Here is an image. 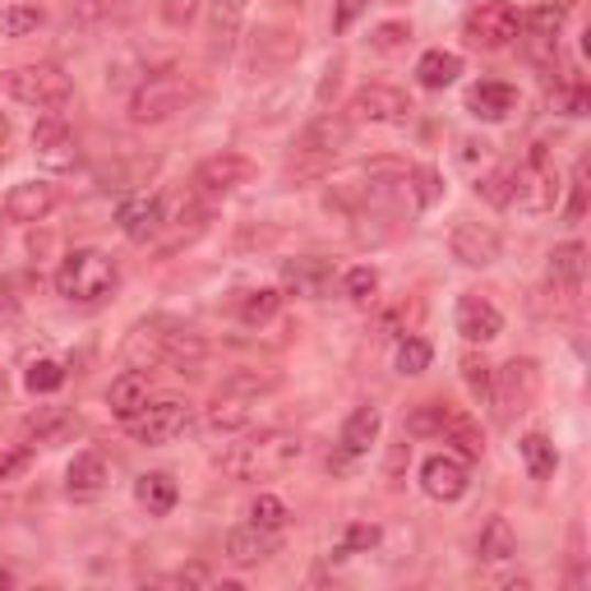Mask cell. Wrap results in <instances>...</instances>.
I'll return each mask as SVG.
<instances>
[{"instance_id": "1", "label": "cell", "mask_w": 591, "mask_h": 591, "mask_svg": "<svg viewBox=\"0 0 591 591\" xmlns=\"http://www.w3.org/2000/svg\"><path fill=\"white\" fill-rule=\"evenodd\" d=\"M204 338L195 333V328H185L167 315H153L144 324H134L130 328V338H125V357L134 361V370H149V365H172V370H199L204 361Z\"/></svg>"}, {"instance_id": "2", "label": "cell", "mask_w": 591, "mask_h": 591, "mask_svg": "<svg viewBox=\"0 0 591 591\" xmlns=\"http://www.w3.org/2000/svg\"><path fill=\"white\" fill-rule=\"evenodd\" d=\"M300 453H305L300 435L264 430L250 444H231L218 462H222V471L231 481H269V477H282L292 462H300Z\"/></svg>"}, {"instance_id": "3", "label": "cell", "mask_w": 591, "mask_h": 591, "mask_svg": "<svg viewBox=\"0 0 591 591\" xmlns=\"http://www.w3.org/2000/svg\"><path fill=\"white\" fill-rule=\"evenodd\" d=\"M116 282H121V269H116V259L102 250H69L56 269V292L65 300H79V305L107 300L116 292Z\"/></svg>"}, {"instance_id": "4", "label": "cell", "mask_w": 591, "mask_h": 591, "mask_svg": "<svg viewBox=\"0 0 591 591\" xmlns=\"http://www.w3.org/2000/svg\"><path fill=\"white\" fill-rule=\"evenodd\" d=\"M351 125H357V121H347V116H333V111L315 116V121L296 134L287 176H296V180H305V176H324L328 162H333V157L351 144Z\"/></svg>"}, {"instance_id": "5", "label": "cell", "mask_w": 591, "mask_h": 591, "mask_svg": "<svg viewBox=\"0 0 591 591\" xmlns=\"http://www.w3.org/2000/svg\"><path fill=\"white\" fill-rule=\"evenodd\" d=\"M0 88H6L14 102L37 107V111H61L75 102V84H69V75L56 65H14L0 75Z\"/></svg>"}, {"instance_id": "6", "label": "cell", "mask_w": 591, "mask_h": 591, "mask_svg": "<svg viewBox=\"0 0 591 591\" xmlns=\"http://www.w3.org/2000/svg\"><path fill=\"white\" fill-rule=\"evenodd\" d=\"M195 98V84L180 75V69H157V75L139 79V88L130 92V121L134 125H162Z\"/></svg>"}, {"instance_id": "7", "label": "cell", "mask_w": 591, "mask_h": 591, "mask_svg": "<svg viewBox=\"0 0 591 591\" xmlns=\"http://www.w3.org/2000/svg\"><path fill=\"white\" fill-rule=\"evenodd\" d=\"M300 29H287V23H264L254 29L250 42H245V69L254 79H269V75H282L287 65L300 61Z\"/></svg>"}, {"instance_id": "8", "label": "cell", "mask_w": 591, "mask_h": 591, "mask_svg": "<svg viewBox=\"0 0 591 591\" xmlns=\"http://www.w3.org/2000/svg\"><path fill=\"white\" fill-rule=\"evenodd\" d=\"M190 402H180V397H157V402H144L130 420H125V430L139 439V444H172L176 435L190 430Z\"/></svg>"}, {"instance_id": "9", "label": "cell", "mask_w": 591, "mask_h": 591, "mask_svg": "<svg viewBox=\"0 0 591 591\" xmlns=\"http://www.w3.org/2000/svg\"><path fill=\"white\" fill-rule=\"evenodd\" d=\"M536 397H540V365L532 357H513L504 370H494V397H490V407H500L504 420L532 412Z\"/></svg>"}, {"instance_id": "10", "label": "cell", "mask_w": 591, "mask_h": 591, "mask_svg": "<svg viewBox=\"0 0 591 591\" xmlns=\"http://www.w3.org/2000/svg\"><path fill=\"white\" fill-rule=\"evenodd\" d=\"M517 29H523V14H517L508 0H485V6H477L462 23L467 42L481 46V52H504V46H513Z\"/></svg>"}, {"instance_id": "11", "label": "cell", "mask_w": 591, "mask_h": 591, "mask_svg": "<svg viewBox=\"0 0 591 591\" xmlns=\"http://www.w3.org/2000/svg\"><path fill=\"white\" fill-rule=\"evenodd\" d=\"M347 121H365V125H407L412 121V98L393 84H365L351 92L347 102Z\"/></svg>"}, {"instance_id": "12", "label": "cell", "mask_w": 591, "mask_h": 591, "mask_svg": "<svg viewBox=\"0 0 591 591\" xmlns=\"http://www.w3.org/2000/svg\"><path fill=\"white\" fill-rule=\"evenodd\" d=\"M523 212H550L559 204V172H555V162L546 149H532L527 157V167L517 172V199H513Z\"/></svg>"}, {"instance_id": "13", "label": "cell", "mask_w": 591, "mask_h": 591, "mask_svg": "<svg viewBox=\"0 0 591 591\" xmlns=\"http://www.w3.org/2000/svg\"><path fill=\"white\" fill-rule=\"evenodd\" d=\"M33 153H37V162L46 172H69L79 162V139L56 111H46L42 121L33 125Z\"/></svg>"}, {"instance_id": "14", "label": "cell", "mask_w": 591, "mask_h": 591, "mask_svg": "<svg viewBox=\"0 0 591 591\" xmlns=\"http://www.w3.org/2000/svg\"><path fill=\"white\" fill-rule=\"evenodd\" d=\"M582 277H587V245L582 241H563L550 254V277H546V292L555 296V310L573 305L582 292Z\"/></svg>"}, {"instance_id": "15", "label": "cell", "mask_w": 591, "mask_h": 591, "mask_svg": "<svg viewBox=\"0 0 591 591\" xmlns=\"http://www.w3.org/2000/svg\"><path fill=\"white\" fill-rule=\"evenodd\" d=\"M254 180V162L241 153H212L195 167V190L199 195H231Z\"/></svg>"}, {"instance_id": "16", "label": "cell", "mask_w": 591, "mask_h": 591, "mask_svg": "<svg viewBox=\"0 0 591 591\" xmlns=\"http://www.w3.org/2000/svg\"><path fill=\"white\" fill-rule=\"evenodd\" d=\"M448 250H453V259L467 269H490L494 259H500L504 241H500V231L485 227V222H458L453 231H448Z\"/></svg>"}, {"instance_id": "17", "label": "cell", "mask_w": 591, "mask_h": 591, "mask_svg": "<svg viewBox=\"0 0 591 591\" xmlns=\"http://www.w3.org/2000/svg\"><path fill=\"white\" fill-rule=\"evenodd\" d=\"M467 485H471V477H467V462H462V458H453V453L425 458V467H420V490L430 494V500L453 504V500H462V494H467Z\"/></svg>"}, {"instance_id": "18", "label": "cell", "mask_w": 591, "mask_h": 591, "mask_svg": "<svg viewBox=\"0 0 591 591\" xmlns=\"http://www.w3.org/2000/svg\"><path fill=\"white\" fill-rule=\"evenodd\" d=\"M116 222H121L130 241H153L162 222H167V204H162V195H149V190L125 195L121 208H116Z\"/></svg>"}, {"instance_id": "19", "label": "cell", "mask_w": 591, "mask_h": 591, "mask_svg": "<svg viewBox=\"0 0 591 591\" xmlns=\"http://www.w3.org/2000/svg\"><path fill=\"white\" fill-rule=\"evenodd\" d=\"M333 264L319 254H305V259H292V264H282V287L292 296H305V300H324L333 292Z\"/></svg>"}, {"instance_id": "20", "label": "cell", "mask_w": 591, "mask_h": 591, "mask_svg": "<svg viewBox=\"0 0 591 591\" xmlns=\"http://www.w3.org/2000/svg\"><path fill=\"white\" fill-rule=\"evenodd\" d=\"M458 333L467 342H494L504 333V315L494 310V300H485L481 292H467L458 300Z\"/></svg>"}, {"instance_id": "21", "label": "cell", "mask_w": 591, "mask_h": 591, "mask_svg": "<svg viewBox=\"0 0 591 591\" xmlns=\"http://www.w3.org/2000/svg\"><path fill=\"white\" fill-rule=\"evenodd\" d=\"M56 185L52 180H23L6 195V218L10 222H42L56 208Z\"/></svg>"}, {"instance_id": "22", "label": "cell", "mask_w": 591, "mask_h": 591, "mask_svg": "<svg viewBox=\"0 0 591 591\" xmlns=\"http://www.w3.org/2000/svg\"><path fill=\"white\" fill-rule=\"evenodd\" d=\"M380 430H384V412L374 407V402H361V407L351 412L347 425H342L338 453H347V458H365V453H370V444H380Z\"/></svg>"}, {"instance_id": "23", "label": "cell", "mask_w": 591, "mask_h": 591, "mask_svg": "<svg viewBox=\"0 0 591 591\" xmlns=\"http://www.w3.org/2000/svg\"><path fill=\"white\" fill-rule=\"evenodd\" d=\"M65 485H69L75 500H92V494H102L111 485V462L98 453V448H88V453H79L75 462H69Z\"/></svg>"}, {"instance_id": "24", "label": "cell", "mask_w": 591, "mask_h": 591, "mask_svg": "<svg viewBox=\"0 0 591 591\" xmlns=\"http://www.w3.org/2000/svg\"><path fill=\"white\" fill-rule=\"evenodd\" d=\"M149 393H153L149 370H125L121 380H111V388H107V407H111L116 420H130V416L149 402Z\"/></svg>"}, {"instance_id": "25", "label": "cell", "mask_w": 591, "mask_h": 591, "mask_svg": "<svg viewBox=\"0 0 591 591\" xmlns=\"http://www.w3.org/2000/svg\"><path fill=\"white\" fill-rule=\"evenodd\" d=\"M467 111L477 121H508L517 111V88L513 84H477L467 92Z\"/></svg>"}, {"instance_id": "26", "label": "cell", "mask_w": 591, "mask_h": 591, "mask_svg": "<svg viewBox=\"0 0 591 591\" xmlns=\"http://www.w3.org/2000/svg\"><path fill=\"white\" fill-rule=\"evenodd\" d=\"M420 319H425V300L420 296H402V300L388 305L380 319H374V333H380L384 342H402V338L416 333Z\"/></svg>"}, {"instance_id": "27", "label": "cell", "mask_w": 591, "mask_h": 591, "mask_svg": "<svg viewBox=\"0 0 591 591\" xmlns=\"http://www.w3.org/2000/svg\"><path fill=\"white\" fill-rule=\"evenodd\" d=\"M273 550H277V536L264 532V527H254V523L227 532V559L241 563V569H250V563H264Z\"/></svg>"}, {"instance_id": "28", "label": "cell", "mask_w": 591, "mask_h": 591, "mask_svg": "<svg viewBox=\"0 0 591 591\" xmlns=\"http://www.w3.org/2000/svg\"><path fill=\"white\" fill-rule=\"evenodd\" d=\"M162 231H167V241H162V254H176L180 245L199 241V236L208 231V208H204V204H185L176 218L162 222ZM162 231H157V236H162Z\"/></svg>"}, {"instance_id": "29", "label": "cell", "mask_w": 591, "mask_h": 591, "mask_svg": "<svg viewBox=\"0 0 591 591\" xmlns=\"http://www.w3.org/2000/svg\"><path fill=\"white\" fill-rule=\"evenodd\" d=\"M439 435L458 448V458H462V462H477V458L485 453V435H481V425L471 420L467 412H458V407H448L444 430H439Z\"/></svg>"}, {"instance_id": "30", "label": "cell", "mask_w": 591, "mask_h": 591, "mask_svg": "<svg viewBox=\"0 0 591 591\" xmlns=\"http://www.w3.org/2000/svg\"><path fill=\"white\" fill-rule=\"evenodd\" d=\"M523 33L527 42H532V52H550V46L559 42V33H563V6H536V10H527L523 14Z\"/></svg>"}, {"instance_id": "31", "label": "cell", "mask_w": 591, "mask_h": 591, "mask_svg": "<svg viewBox=\"0 0 591 591\" xmlns=\"http://www.w3.org/2000/svg\"><path fill=\"white\" fill-rule=\"evenodd\" d=\"M134 500L144 504L153 517H167L176 508V500H180V490H176V481L167 477V471H149V477L134 481Z\"/></svg>"}, {"instance_id": "32", "label": "cell", "mask_w": 591, "mask_h": 591, "mask_svg": "<svg viewBox=\"0 0 591 591\" xmlns=\"http://www.w3.org/2000/svg\"><path fill=\"white\" fill-rule=\"evenodd\" d=\"M517 162H500L494 172H485L481 180H477V195L490 204V208H513V199H517Z\"/></svg>"}, {"instance_id": "33", "label": "cell", "mask_w": 591, "mask_h": 591, "mask_svg": "<svg viewBox=\"0 0 591 591\" xmlns=\"http://www.w3.org/2000/svg\"><path fill=\"white\" fill-rule=\"evenodd\" d=\"M245 0H212V52H231V42L241 37Z\"/></svg>"}, {"instance_id": "34", "label": "cell", "mask_w": 591, "mask_h": 591, "mask_svg": "<svg viewBox=\"0 0 591 591\" xmlns=\"http://www.w3.org/2000/svg\"><path fill=\"white\" fill-rule=\"evenodd\" d=\"M477 555L485 563H504L517 555V536L508 527V517H490V523L481 527V540H477Z\"/></svg>"}, {"instance_id": "35", "label": "cell", "mask_w": 591, "mask_h": 591, "mask_svg": "<svg viewBox=\"0 0 591 591\" xmlns=\"http://www.w3.org/2000/svg\"><path fill=\"white\" fill-rule=\"evenodd\" d=\"M75 412H65V407H42L37 416H29V425H23V435L37 439V444H61L69 430H75Z\"/></svg>"}, {"instance_id": "36", "label": "cell", "mask_w": 591, "mask_h": 591, "mask_svg": "<svg viewBox=\"0 0 591 591\" xmlns=\"http://www.w3.org/2000/svg\"><path fill=\"white\" fill-rule=\"evenodd\" d=\"M462 75V61L453 52H425L416 61V84L420 88H448V84H458Z\"/></svg>"}, {"instance_id": "37", "label": "cell", "mask_w": 591, "mask_h": 591, "mask_svg": "<svg viewBox=\"0 0 591 591\" xmlns=\"http://www.w3.org/2000/svg\"><path fill=\"white\" fill-rule=\"evenodd\" d=\"M517 453H523L527 471H532V481H550L555 477V467H559V453H555V444L546 435H523V444H517Z\"/></svg>"}, {"instance_id": "38", "label": "cell", "mask_w": 591, "mask_h": 591, "mask_svg": "<svg viewBox=\"0 0 591 591\" xmlns=\"http://www.w3.org/2000/svg\"><path fill=\"white\" fill-rule=\"evenodd\" d=\"M250 397H241V393H218V402L208 407V425L212 430H222V435H231V430H241V425H250Z\"/></svg>"}, {"instance_id": "39", "label": "cell", "mask_w": 591, "mask_h": 591, "mask_svg": "<svg viewBox=\"0 0 591 591\" xmlns=\"http://www.w3.org/2000/svg\"><path fill=\"white\" fill-rule=\"evenodd\" d=\"M462 370V384L471 388V397L481 402V407H490V397H494V365L481 357V351H467V357L458 361Z\"/></svg>"}, {"instance_id": "40", "label": "cell", "mask_w": 591, "mask_h": 591, "mask_svg": "<svg viewBox=\"0 0 591 591\" xmlns=\"http://www.w3.org/2000/svg\"><path fill=\"white\" fill-rule=\"evenodd\" d=\"M277 310H282L277 287H254L241 296V324H250V328H264L269 319H277Z\"/></svg>"}, {"instance_id": "41", "label": "cell", "mask_w": 591, "mask_h": 591, "mask_svg": "<svg viewBox=\"0 0 591 591\" xmlns=\"http://www.w3.org/2000/svg\"><path fill=\"white\" fill-rule=\"evenodd\" d=\"M444 416H448V402H444V397L416 402L412 416L402 420V430H407V435H439V430H444Z\"/></svg>"}, {"instance_id": "42", "label": "cell", "mask_w": 591, "mask_h": 591, "mask_svg": "<svg viewBox=\"0 0 591 591\" xmlns=\"http://www.w3.org/2000/svg\"><path fill=\"white\" fill-rule=\"evenodd\" d=\"M282 380H277V370H236V374H227L222 380V393H241V397H259V393H269V388H277Z\"/></svg>"}, {"instance_id": "43", "label": "cell", "mask_w": 591, "mask_h": 591, "mask_svg": "<svg viewBox=\"0 0 591 591\" xmlns=\"http://www.w3.org/2000/svg\"><path fill=\"white\" fill-rule=\"evenodd\" d=\"M397 374H425V370H430V361H435V351H430V342H425V338H402L397 342Z\"/></svg>"}, {"instance_id": "44", "label": "cell", "mask_w": 591, "mask_h": 591, "mask_svg": "<svg viewBox=\"0 0 591 591\" xmlns=\"http://www.w3.org/2000/svg\"><path fill=\"white\" fill-rule=\"evenodd\" d=\"M407 190L416 195V208H435L444 199V180L435 167H407Z\"/></svg>"}, {"instance_id": "45", "label": "cell", "mask_w": 591, "mask_h": 591, "mask_svg": "<svg viewBox=\"0 0 591 591\" xmlns=\"http://www.w3.org/2000/svg\"><path fill=\"white\" fill-rule=\"evenodd\" d=\"M42 29V10L37 6H6L0 10V33L6 37H29Z\"/></svg>"}, {"instance_id": "46", "label": "cell", "mask_w": 591, "mask_h": 591, "mask_svg": "<svg viewBox=\"0 0 591 591\" xmlns=\"http://www.w3.org/2000/svg\"><path fill=\"white\" fill-rule=\"evenodd\" d=\"M374 292H380V273H374L370 264L347 269V273H342V296H347V300L370 305V300H374Z\"/></svg>"}, {"instance_id": "47", "label": "cell", "mask_w": 591, "mask_h": 591, "mask_svg": "<svg viewBox=\"0 0 591 591\" xmlns=\"http://www.w3.org/2000/svg\"><path fill=\"white\" fill-rule=\"evenodd\" d=\"M250 517H254V527H264V532H282L287 527V504L277 500V494H259V500L250 504Z\"/></svg>"}, {"instance_id": "48", "label": "cell", "mask_w": 591, "mask_h": 591, "mask_svg": "<svg viewBox=\"0 0 591 591\" xmlns=\"http://www.w3.org/2000/svg\"><path fill=\"white\" fill-rule=\"evenodd\" d=\"M407 42H412V23L407 19H388V23H380V29L370 33L374 52H397V46H407Z\"/></svg>"}, {"instance_id": "49", "label": "cell", "mask_w": 591, "mask_h": 591, "mask_svg": "<svg viewBox=\"0 0 591 591\" xmlns=\"http://www.w3.org/2000/svg\"><path fill=\"white\" fill-rule=\"evenodd\" d=\"M23 384H29V393H56L65 384V370L56 361H33L29 374H23Z\"/></svg>"}, {"instance_id": "50", "label": "cell", "mask_w": 591, "mask_h": 591, "mask_svg": "<svg viewBox=\"0 0 591 591\" xmlns=\"http://www.w3.org/2000/svg\"><path fill=\"white\" fill-rule=\"evenodd\" d=\"M374 546H380V527H374V523H357V527L342 532L338 559H342V555H357V550H374Z\"/></svg>"}, {"instance_id": "51", "label": "cell", "mask_w": 591, "mask_h": 591, "mask_svg": "<svg viewBox=\"0 0 591 591\" xmlns=\"http://www.w3.org/2000/svg\"><path fill=\"white\" fill-rule=\"evenodd\" d=\"M199 6L204 0H162V19H167V29H190V23L199 19Z\"/></svg>"}, {"instance_id": "52", "label": "cell", "mask_w": 591, "mask_h": 591, "mask_svg": "<svg viewBox=\"0 0 591 591\" xmlns=\"http://www.w3.org/2000/svg\"><path fill=\"white\" fill-rule=\"evenodd\" d=\"M29 467H33V448L29 444H19V448H10V453H0V485L23 477Z\"/></svg>"}, {"instance_id": "53", "label": "cell", "mask_w": 591, "mask_h": 591, "mask_svg": "<svg viewBox=\"0 0 591 591\" xmlns=\"http://www.w3.org/2000/svg\"><path fill=\"white\" fill-rule=\"evenodd\" d=\"M365 6H370V0H338V6H333V33H347L351 23L365 14Z\"/></svg>"}, {"instance_id": "54", "label": "cell", "mask_w": 591, "mask_h": 591, "mask_svg": "<svg viewBox=\"0 0 591 591\" xmlns=\"http://www.w3.org/2000/svg\"><path fill=\"white\" fill-rule=\"evenodd\" d=\"M125 0H79V14L84 19H107V14H116Z\"/></svg>"}, {"instance_id": "55", "label": "cell", "mask_w": 591, "mask_h": 591, "mask_svg": "<svg viewBox=\"0 0 591 591\" xmlns=\"http://www.w3.org/2000/svg\"><path fill=\"white\" fill-rule=\"evenodd\" d=\"M176 582H208V573H204V569H180Z\"/></svg>"}, {"instance_id": "56", "label": "cell", "mask_w": 591, "mask_h": 591, "mask_svg": "<svg viewBox=\"0 0 591 591\" xmlns=\"http://www.w3.org/2000/svg\"><path fill=\"white\" fill-rule=\"evenodd\" d=\"M6 144H10V121L0 116V162H6Z\"/></svg>"}]
</instances>
